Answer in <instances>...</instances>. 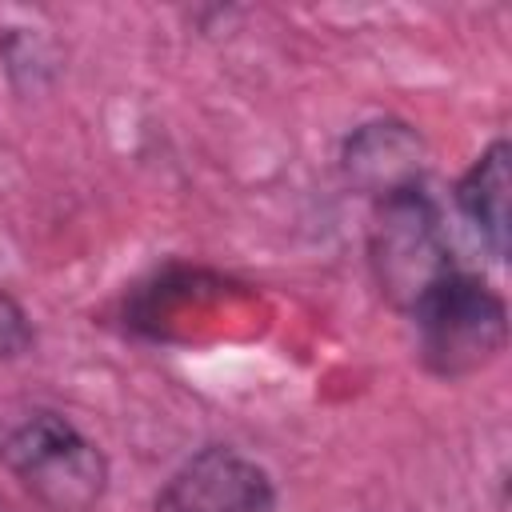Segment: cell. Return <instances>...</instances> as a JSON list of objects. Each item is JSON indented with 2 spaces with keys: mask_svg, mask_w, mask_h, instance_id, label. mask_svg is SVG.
<instances>
[{
  "mask_svg": "<svg viewBox=\"0 0 512 512\" xmlns=\"http://www.w3.org/2000/svg\"><path fill=\"white\" fill-rule=\"evenodd\" d=\"M368 256L380 292L404 312H416L452 276V252L436 204L420 188L380 200L368 236Z\"/></svg>",
  "mask_w": 512,
  "mask_h": 512,
  "instance_id": "obj_2",
  "label": "cell"
},
{
  "mask_svg": "<svg viewBox=\"0 0 512 512\" xmlns=\"http://www.w3.org/2000/svg\"><path fill=\"white\" fill-rule=\"evenodd\" d=\"M156 512H276V488L256 460L204 448L164 484Z\"/></svg>",
  "mask_w": 512,
  "mask_h": 512,
  "instance_id": "obj_4",
  "label": "cell"
},
{
  "mask_svg": "<svg viewBox=\"0 0 512 512\" xmlns=\"http://www.w3.org/2000/svg\"><path fill=\"white\" fill-rule=\"evenodd\" d=\"M424 364L440 376H468L500 356L508 340L504 300L476 276L452 272L416 312Z\"/></svg>",
  "mask_w": 512,
  "mask_h": 512,
  "instance_id": "obj_3",
  "label": "cell"
},
{
  "mask_svg": "<svg viewBox=\"0 0 512 512\" xmlns=\"http://www.w3.org/2000/svg\"><path fill=\"white\" fill-rule=\"evenodd\" d=\"M0 460L52 512H92L108 484V464L60 412L36 408L0 436Z\"/></svg>",
  "mask_w": 512,
  "mask_h": 512,
  "instance_id": "obj_1",
  "label": "cell"
},
{
  "mask_svg": "<svg viewBox=\"0 0 512 512\" xmlns=\"http://www.w3.org/2000/svg\"><path fill=\"white\" fill-rule=\"evenodd\" d=\"M28 344H32L28 316L20 312V304H16V300L0 296V356H20Z\"/></svg>",
  "mask_w": 512,
  "mask_h": 512,
  "instance_id": "obj_7",
  "label": "cell"
},
{
  "mask_svg": "<svg viewBox=\"0 0 512 512\" xmlns=\"http://www.w3.org/2000/svg\"><path fill=\"white\" fill-rule=\"evenodd\" d=\"M508 160H512V152L504 140L488 144L456 188L460 212L472 220V228L480 232V240L488 244V252L496 260H504V252H508V188H512Z\"/></svg>",
  "mask_w": 512,
  "mask_h": 512,
  "instance_id": "obj_6",
  "label": "cell"
},
{
  "mask_svg": "<svg viewBox=\"0 0 512 512\" xmlns=\"http://www.w3.org/2000/svg\"><path fill=\"white\" fill-rule=\"evenodd\" d=\"M420 168H424V144L400 120L364 124L344 144V172H348V180L356 188L372 192L376 200H388L396 192L420 188Z\"/></svg>",
  "mask_w": 512,
  "mask_h": 512,
  "instance_id": "obj_5",
  "label": "cell"
}]
</instances>
